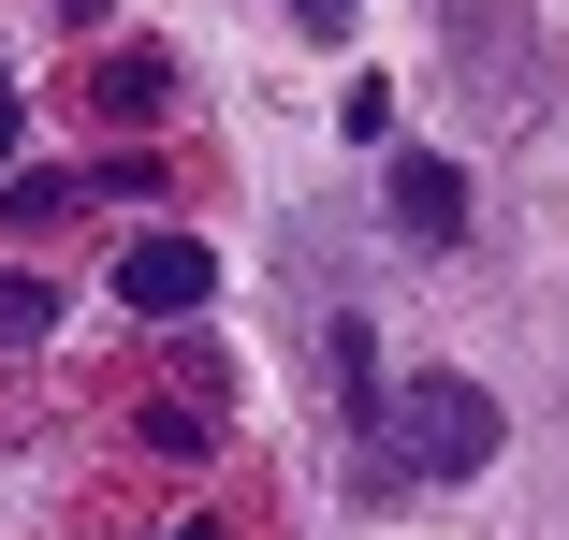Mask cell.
<instances>
[{
	"instance_id": "obj_8",
	"label": "cell",
	"mask_w": 569,
	"mask_h": 540,
	"mask_svg": "<svg viewBox=\"0 0 569 540\" xmlns=\"http://www.w3.org/2000/svg\"><path fill=\"white\" fill-rule=\"evenodd\" d=\"M292 16H351V0H292Z\"/></svg>"
},
{
	"instance_id": "obj_2",
	"label": "cell",
	"mask_w": 569,
	"mask_h": 540,
	"mask_svg": "<svg viewBox=\"0 0 569 540\" xmlns=\"http://www.w3.org/2000/svg\"><path fill=\"white\" fill-rule=\"evenodd\" d=\"M204 292H219V249H204V234H132V249H118V307H147V321H190Z\"/></svg>"
},
{
	"instance_id": "obj_3",
	"label": "cell",
	"mask_w": 569,
	"mask_h": 540,
	"mask_svg": "<svg viewBox=\"0 0 569 540\" xmlns=\"http://www.w3.org/2000/svg\"><path fill=\"white\" fill-rule=\"evenodd\" d=\"M395 234H423V249L468 234V176H452L438 147H409V161H395Z\"/></svg>"
},
{
	"instance_id": "obj_6",
	"label": "cell",
	"mask_w": 569,
	"mask_h": 540,
	"mask_svg": "<svg viewBox=\"0 0 569 540\" xmlns=\"http://www.w3.org/2000/svg\"><path fill=\"white\" fill-rule=\"evenodd\" d=\"M44 321H59V292H44V278H0V337H44Z\"/></svg>"
},
{
	"instance_id": "obj_7",
	"label": "cell",
	"mask_w": 569,
	"mask_h": 540,
	"mask_svg": "<svg viewBox=\"0 0 569 540\" xmlns=\"http://www.w3.org/2000/svg\"><path fill=\"white\" fill-rule=\"evenodd\" d=\"M16 147H30V118H16V88H0V176H16Z\"/></svg>"
},
{
	"instance_id": "obj_1",
	"label": "cell",
	"mask_w": 569,
	"mask_h": 540,
	"mask_svg": "<svg viewBox=\"0 0 569 540\" xmlns=\"http://www.w3.org/2000/svg\"><path fill=\"white\" fill-rule=\"evenodd\" d=\"M380 482H468L482 453H497V394L482 380H409V394H380Z\"/></svg>"
},
{
	"instance_id": "obj_4",
	"label": "cell",
	"mask_w": 569,
	"mask_h": 540,
	"mask_svg": "<svg viewBox=\"0 0 569 540\" xmlns=\"http://www.w3.org/2000/svg\"><path fill=\"white\" fill-rule=\"evenodd\" d=\"M321 366H336V394H351V439L380 423V351H366V321H321Z\"/></svg>"
},
{
	"instance_id": "obj_5",
	"label": "cell",
	"mask_w": 569,
	"mask_h": 540,
	"mask_svg": "<svg viewBox=\"0 0 569 540\" xmlns=\"http://www.w3.org/2000/svg\"><path fill=\"white\" fill-rule=\"evenodd\" d=\"M102 102H118V118H161V102H176V73L132 44V59H102Z\"/></svg>"
}]
</instances>
